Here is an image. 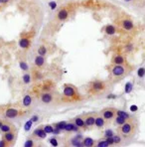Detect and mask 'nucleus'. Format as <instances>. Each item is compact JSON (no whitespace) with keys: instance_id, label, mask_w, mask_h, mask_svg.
Listing matches in <instances>:
<instances>
[{"instance_id":"nucleus-29","label":"nucleus","mask_w":145,"mask_h":147,"mask_svg":"<svg viewBox=\"0 0 145 147\" xmlns=\"http://www.w3.org/2000/svg\"><path fill=\"white\" fill-rule=\"evenodd\" d=\"M97 146H98V147H107V146H109V144H108L107 141L104 139V140H99V141L97 142Z\"/></svg>"},{"instance_id":"nucleus-26","label":"nucleus","mask_w":145,"mask_h":147,"mask_svg":"<svg viewBox=\"0 0 145 147\" xmlns=\"http://www.w3.org/2000/svg\"><path fill=\"white\" fill-rule=\"evenodd\" d=\"M33 121L30 119V120H28V121H26V123L24 124V130L25 131H29L31 129V127H32V125H33Z\"/></svg>"},{"instance_id":"nucleus-10","label":"nucleus","mask_w":145,"mask_h":147,"mask_svg":"<svg viewBox=\"0 0 145 147\" xmlns=\"http://www.w3.org/2000/svg\"><path fill=\"white\" fill-rule=\"evenodd\" d=\"M114 116V111L113 109H105L104 112H103V117L106 120H109V119H112Z\"/></svg>"},{"instance_id":"nucleus-24","label":"nucleus","mask_w":145,"mask_h":147,"mask_svg":"<svg viewBox=\"0 0 145 147\" xmlns=\"http://www.w3.org/2000/svg\"><path fill=\"white\" fill-rule=\"evenodd\" d=\"M132 89H133V84L131 83V82H128V83H126V84H125V93L126 94H129L130 92L132 91Z\"/></svg>"},{"instance_id":"nucleus-15","label":"nucleus","mask_w":145,"mask_h":147,"mask_svg":"<svg viewBox=\"0 0 145 147\" xmlns=\"http://www.w3.org/2000/svg\"><path fill=\"white\" fill-rule=\"evenodd\" d=\"M122 26H123V28L125 29V30H131V29L133 28V23L130 20H123L122 21Z\"/></svg>"},{"instance_id":"nucleus-42","label":"nucleus","mask_w":145,"mask_h":147,"mask_svg":"<svg viewBox=\"0 0 145 147\" xmlns=\"http://www.w3.org/2000/svg\"><path fill=\"white\" fill-rule=\"evenodd\" d=\"M38 115H33L32 116V118H31V120L33 121V122H36V121H38Z\"/></svg>"},{"instance_id":"nucleus-22","label":"nucleus","mask_w":145,"mask_h":147,"mask_svg":"<svg viewBox=\"0 0 145 147\" xmlns=\"http://www.w3.org/2000/svg\"><path fill=\"white\" fill-rule=\"evenodd\" d=\"M105 33L107 35H113L115 33V28L112 25H107L105 27Z\"/></svg>"},{"instance_id":"nucleus-34","label":"nucleus","mask_w":145,"mask_h":147,"mask_svg":"<svg viewBox=\"0 0 145 147\" xmlns=\"http://www.w3.org/2000/svg\"><path fill=\"white\" fill-rule=\"evenodd\" d=\"M24 146H25V147H32V146H34V140H33V139H28V140H26V142L24 143Z\"/></svg>"},{"instance_id":"nucleus-7","label":"nucleus","mask_w":145,"mask_h":147,"mask_svg":"<svg viewBox=\"0 0 145 147\" xmlns=\"http://www.w3.org/2000/svg\"><path fill=\"white\" fill-rule=\"evenodd\" d=\"M19 46L22 49H28L31 46V41L28 38H21L20 41H19Z\"/></svg>"},{"instance_id":"nucleus-40","label":"nucleus","mask_w":145,"mask_h":147,"mask_svg":"<svg viewBox=\"0 0 145 147\" xmlns=\"http://www.w3.org/2000/svg\"><path fill=\"white\" fill-rule=\"evenodd\" d=\"M106 141H107V143L109 144V145H112L114 142H113V137L111 136V137H106V139H105Z\"/></svg>"},{"instance_id":"nucleus-30","label":"nucleus","mask_w":145,"mask_h":147,"mask_svg":"<svg viewBox=\"0 0 145 147\" xmlns=\"http://www.w3.org/2000/svg\"><path fill=\"white\" fill-rule=\"evenodd\" d=\"M66 123H67L66 121H60V122H58V123L56 124V127H57L58 129H60V130H64Z\"/></svg>"},{"instance_id":"nucleus-25","label":"nucleus","mask_w":145,"mask_h":147,"mask_svg":"<svg viewBox=\"0 0 145 147\" xmlns=\"http://www.w3.org/2000/svg\"><path fill=\"white\" fill-rule=\"evenodd\" d=\"M38 54L40 56H43L44 57L46 54H47V48L45 46H40L39 49H38Z\"/></svg>"},{"instance_id":"nucleus-41","label":"nucleus","mask_w":145,"mask_h":147,"mask_svg":"<svg viewBox=\"0 0 145 147\" xmlns=\"http://www.w3.org/2000/svg\"><path fill=\"white\" fill-rule=\"evenodd\" d=\"M6 141L4 140V139H2V140H0V147H4V146H6Z\"/></svg>"},{"instance_id":"nucleus-31","label":"nucleus","mask_w":145,"mask_h":147,"mask_svg":"<svg viewBox=\"0 0 145 147\" xmlns=\"http://www.w3.org/2000/svg\"><path fill=\"white\" fill-rule=\"evenodd\" d=\"M19 66H20V68H21L22 70H24V71H28V70H29V67H28V65H27L26 62H23V61L19 62Z\"/></svg>"},{"instance_id":"nucleus-44","label":"nucleus","mask_w":145,"mask_h":147,"mask_svg":"<svg viewBox=\"0 0 145 147\" xmlns=\"http://www.w3.org/2000/svg\"><path fill=\"white\" fill-rule=\"evenodd\" d=\"M137 109H138V107L136 105H131V106H130V110H131V111H137Z\"/></svg>"},{"instance_id":"nucleus-23","label":"nucleus","mask_w":145,"mask_h":147,"mask_svg":"<svg viewBox=\"0 0 145 147\" xmlns=\"http://www.w3.org/2000/svg\"><path fill=\"white\" fill-rule=\"evenodd\" d=\"M0 130H1L2 132H8V131H10L11 130V125L9 124V123H3L2 125H1V127H0Z\"/></svg>"},{"instance_id":"nucleus-28","label":"nucleus","mask_w":145,"mask_h":147,"mask_svg":"<svg viewBox=\"0 0 145 147\" xmlns=\"http://www.w3.org/2000/svg\"><path fill=\"white\" fill-rule=\"evenodd\" d=\"M125 118H124V117H122V116H120V115H117V117H116V120H115V121H116V123L117 124H119V125H122L124 122H125Z\"/></svg>"},{"instance_id":"nucleus-5","label":"nucleus","mask_w":145,"mask_h":147,"mask_svg":"<svg viewBox=\"0 0 145 147\" xmlns=\"http://www.w3.org/2000/svg\"><path fill=\"white\" fill-rule=\"evenodd\" d=\"M64 95L67 96V97H74L76 95V91L72 86H65L64 89Z\"/></svg>"},{"instance_id":"nucleus-46","label":"nucleus","mask_w":145,"mask_h":147,"mask_svg":"<svg viewBox=\"0 0 145 147\" xmlns=\"http://www.w3.org/2000/svg\"><path fill=\"white\" fill-rule=\"evenodd\" d=\"M2 124H3V122H2L1 120H0V127H1V125H2Z\"/></svg>"},{"instance_id":"nucleus-2","label":"nucleus","mask_w":145,"mask_h":147,"mask_svg":"<svg viewBox=\"0 0 145 147\" xmlns=\"http://www.w3.org/2000/svg\"><path fill=\"white\" fill-rule=\"evenodd\" d=\"M104 87H105L104 83L100 82V81H95V82H93V83L92 84V89H93V91L95 92V93H98V92L104 91Z\"/></svg>"},{"instance_id":"nucleus-35","label":"nucleus","mask_w":145,"mask_h":147,"mask_svg":"<svg viewBox=\"0 0 145 147\" xmlns=\"http://www.w3.org/2000/svg\"><path fill=\"white\" fill-rule=\"evenodd\" d=\"M137 76L139 78H143L145 76V68H140L137 72Z\"/></svg>"},{"instance_id":"nucleus-39","label":"nucleus","mask_w":145,"mask_h":147,"mask_svg":"<svg viewBox=\"0 0 145 147\" xmlns=\"http://www.w3.org/2000/svg\"><path fill=\"white\" fill-rule=\"evenodd\" d=\"M50 143H51V145H53V146H58V140H57L56 138H51V139H50Z\"/></svg>"},{"instance_id":"nucleus-27","label":"nucleus","mask_w":145,"mask_h":147,"mask_svg":"<svg viewBox=\"0 0 145 147\" xmlns=\"http://www.w3.org/2000/svg\"><path fill=\"white\" fill-rule=\"evenodd\" d=\"M45 130V132L48 134V133H52L53 134V131H54V127L52 126V125H45L44 126V128H43Z\"/></svg>"},{"instance_id":"nucleus-45","label":"nucleus","mask_w":145,"mask_h":147,"mask_svg":"<svg viewBox=\"0 0 145 147\" xmlns=\"http://www.w3.org/2000/svg\"><path fill=\"white\" fill-rule=\"evenodd\" d=\"M9 1H10V0H0V3H1V4H6Z\"/></svg>"},{"instance_id":"nucleus-33","label":"nucleus","mask_w":145,"mask_h":147,"mask_svg":"<svg viewBox=\"0 0 145 147\" xmlns=\"http://www.w3.org/2000/svg\"><path fill=\"white\" fill-rule=\"evenodd\" d=\"M117 115H120V116L124 117L125 119L129 118V114H128L127 112H125V111H122V110H118V111H117Z\"/></svg>"},{"instance_id":"nucleus-11","label":"nucleus","mask_w":145,"mask_h":147,"mask_svg":"<svg viewBox=\"0 0 145 147\" xmlns=\"http://www.w3.org/2000/svg\"><path fill=\"white\" fill-rule=\"evenodd\" d=\"M41 100H42V102H44V104H50V102L53 100V96L51 94L45 93L41 95Z\"/></svg>"},{"instance_id":"nucleus-18","label":"nucleus","mask_w":145,"mask_h":147,"mask_svg":"<svg viewBox=\"0 0 145 147\" xmlns=\"http://www.w3.org/2000/svg\"><path fill=\"white\" fill-rule=\"evenodd\" d=\"M104 123H105V121H104V117H101V116H98V117H96L95 118V121H94V124L98 127V128H100V127H103L104 125Z\"/></svg>"},{"instance_id":"nucleus-12","label":"nucleus","mask_w":145,"mask_h":147,"mask_svg":"<svg viewBox=\"0 0 145 147\" xmlns=\"http://www.w3.org/2000/svg\"><path fill=\"white\" fill-rule=\"evenodd\" d=\"M79 126H77L76 124H72V123H66L64 130L66 131H78L79 130Z\"/></svg>"},{"instance_id":"nucleus-17","label":"nucleus","mask_w":145,"mask_h":147,"mask_svg":"<svg viewBox=\"0 0 145 147\" xmlns=\"http://www.w3.org/2000/svg\"><path fill=\"white\" fill-rule=\"evenodd\" d=\"M112 63H113V64H115V65H122V64L124 63V59H123V57H122V56L117 55V56H115V57L113 58Z\"/></svg>"},{"instance_id":"nucleus-13","label":"nucleus","mask_w":145,"mask_h":147,"mask_svg":"<svg viewBox=\"0 0 145 147\" xmlns=\"http://www.w3.org/2000/svg\"><path fill=\"white\" fill-rule=\"evenodd\" d=\"M22 104H23V105H24L25 107H28V106H30V105H31V104H32V97H31L30 95H29V94L25 95V96L23 97Z\"/></svg>"},{"instance_id":"nucleus-43","label":"nucleus","mask_w":145,"mask_h":147,"mask_svg":"<svg viewBox=\"0 0 145 147\" xmlns=\"http://www.w3.org/2000/svg\"><path fill=\"white\" fill-rule=\"evenodd\" d=\"M60 129H58L57 127L56 128H54V131H53V134H60Z\"/></svg>"},{"instance_id":"nucleus-1","label":"nucleus","mask_w":145,"mask_h":147,"mask_svg":"<svg viewBox=\"0 0 145 147\" xmlns=\"http://www.w3.org/2000/svg\"><path fill=\"white\" fill-rule=\"evenodd\" d=\"M133 131V124L131 122H124L120 128V132L122 133V135L124 136H128L132 133Z\"/></svg>"},{"instance_id":"nucleus-3","label":"nucleus","mask_w":145,"mask_h":147,"mask_svg":"<svg viewBox=\"0 0 145 147\" xmlns=\"http://www.w3.org/2000/svg\"><path fill=\"white\" fill-rule=\"evenodd\" d=\"M19 114L18 109L14 108V107H9L5 110V116L8 117V118H15Z\"/></svg>"},{"instance_id":"nucleus-20","label":"nucleus","mask_w":145,"mask_h":147,"mask_svg":"<svg viewBox=\"0 0 145 147\" xmlns=\"http://www.w3.org/2000/svg\"><path fill=\"white\" fill-rule=\"evenodd\" d=\"M75 124L81 128H83L85 126V123H84V120L82 118V117H77L75 119Z\"/></svg>"},{"instance_id":"nucleus-36","label":"nucleus","mask_w":145,"mask_h":147,"mask_svg":"<svg viewBox=\"0 0 145 147\" xmlns=\"http://www.w3.org/2000/svg\"><path fill=\"white\" fill-rule=\"evenodd\" d=\"M49 7L51 10H55L57 8V2L56 1H50L49 2Z\"/></svg>"},{"instance_id":"nucleus-4","label":"nucleus","mask_w":145,"mask_h":147,"mask_svg":"<svg viewBox=\"0 0 145 147\" xmlns=\"http://www.w3.org/2000/svg\"><path fill=\"white\" fill-rule=\"evenodd\" d=\"M111 70H112V74H113L114 76H116V77L122 76L123 74H124V72H125V69H124L121 65H116V66H114Z\"/></svg>"},{"instance_id":"nucleus-14","label":"nucleus","mask_w":145,"mask_h":147,"mask_svg":"<svg viewBox=\"0 0 145 147\" xmlns=\"http://www.w3.org/2000/svg\"><path fill=\"white\" fill-rule=\"evenodd\" d=\"M44 63H45V59H44V57L43 56H37L36 58H35V65L37 66V67H42L43 65H44Z\"/></svg>"},{"instance_id":"nucleus-47","label":"nucleus","mask_w":145,"mask_h":147,"mask_svg":"<svg viewBox=\"0 0 145 147\" xmlns=\"http://www.w3.org/2000/svg\"><path fill=\"white\" fill-rule=\"evenodd\" d=\"M125 1H126V2H129V1H131V0H125Z\"/></svg>"},{"instance_id":"nucleus-19","label":"nucleus","mask_w":145,"mask_h":147,"mask_svg":"<svg viewBox=\"0 0 145 147\" xmlns=\"http://www.w3.org/2000/svg\"><path fill=\"white\" fill-rule=\"evenodd\" d=\"M93 144H94V140H93V138H91V137L84 138V140H83V146H88V147H91V146H93Z\"/></svg>"},{"instance_id":"nucleus-16","label":"nucleus","mask_w":145,"mask_h":147,"mask_svg":"<svg viewBox=\"0 0 145 147\" xmlns=\"http://www.w3.org/2000/svg\"><path fill=\"white\" fill-rule=\"evenodd\" d=\"M94 121H95V117L93 116V115H89L85 118L84 123H85V125H88V126H93L94 124Z\"/></svg>"},{"instance_id":"nucleus-6","label":"nucleus","mask_w":145,"mask_h":147,"mask_svg":"<svg viewBox=\"0 0 145 147\" xmlns=\"http://www.w3.org/2000/svg\"><path fill=\"white\" fill-rule=\"evenodd\" d=\"M69 16V11L66 9V8H63L59 11V13H58V15H57V18L59 19L60 21H64L68 18Z\"/></svg>"},{"instance_id":"nucleus-32","label":"nucleus","mask_w":145,"mask_h":147,"mask_svg":"<svg viewBox=\"0 0 145 147\" xmlns=\"http://www.w3.org/2000/svg\"><path fill=\"white\" fill-rule=\"evenodd\" d=\"M23 82H24V84H29V83L31 82V76L28 75V74L24 75L23 76Z\"/></svg>"},{"instance_id":"nucleus-8","label":"nucleus","mask_w":145,"mask_h":147,"mask_svg":"<svg viewBox=\"0 0 145 147\" xmlns=\"http://www.w3.org/2000/svg\"><path fill=\"white\" fill-rule=\"evenodd\" d=\"M3 139H4L6 142H8V143L13 142V141H14V139H15V133H14L13 131H11V130H10V131H8V132H5Z\"/></svg>"},{"instance_id":"nucleus-48","label":"nucleus","mask_w":145,"mask_h":147,"mask_svg":"<svg viewBox=\"0 0 145 147\" xmlns=\"http://www.w3.org/2000/svg\"><path fill=\"white\" fill-rule=\"evenodd\" d=\"M0 4H1V3H0Z\"/></svg>"},{"instance_id":"nucleus-38","label":"nucleus","mask_w":145,"mask_h":147,"mask_svg":"<svg viewBox=\"0 0 145 147\" xmlns=\"http://www.w3.org/2000/svg\"><path fill=\"white\" fill-rule=\"evenodd\" d=\"M112 137H113V142H114V143H116V144L120 143V141H121V138H120L118 135H116V136H112Z\"/></svg>"},{"instance_id":"nucleus-21","label":"nucleus","mask_w":145,"mask_h":147,"mask_svg":"<svg viewBox=\"0 0 145 147\" xmlns=\"http://www.w3.org/2000/svg\"><path fill=\"white\" fill-rule=\"evenodd\" d=\"M81 135H78L77 137H75V138H72V144L74 145V146H82L83 145V143L81 142Z\"/></svg>"},{"instance_id":"nucleus-37","label":"nucleus","mask_w":145,"mask_h":147,"mask_svg":"<svg viewBox=\"0 0 145 147\" xmlns=\"http://www.w3.org/2000/svg\"><path fill=\"white\" fill-rule=\"evenodd\" d=\"M104 135H105V137H111V136H113V131L111 129H107V130H105Z\"/></svg>"},{"instance_id":"nucleus-9","label":"nucleus","mask_w":145,"mask_h":147,"mask_svg":"<svg viewBox=\"0 0 145 147\" xmlns=\"http://www.w3.org/2000/svg\"><path fill=\"white\" fill-rule=\"evenodd\" d=\"M33 134H34L35 136L41 138V139H44V138H46V136H47V133L45 132V130L43 129V128H40V127L34 130V133H33Z\"/></svg>"}]
</instances>
